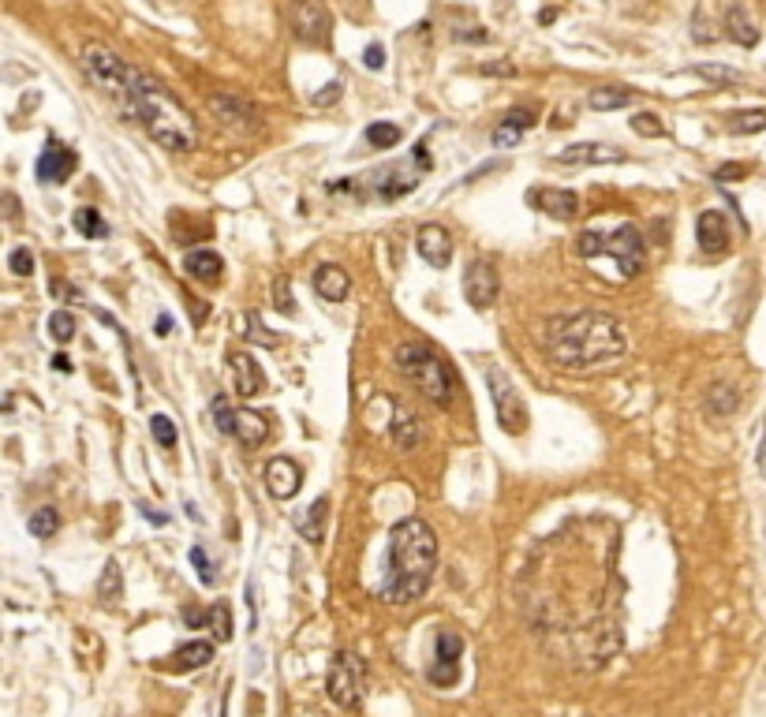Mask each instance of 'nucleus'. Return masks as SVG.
<instances>
[{
    "label": "nucleus",
    "mask_w": 766,
    "mask_h": 717,
    "mask_svg": "<svg viewBox=\"0 0 766 717\" xmlns=\"http://www.w3.org/2000/svg\"><path fill=\"white\" fill-rule=\"evenodd\" d=\"M367 142L374 146V150H393V146L400 142V127L397 124H370Z\"/></svg>",
    "instance_id": "obj_35"
},
{
    "label": "nucleus",
    "mask_w": 766,
    "mask_h": 717,
    "mask_svg": "<svg viewBox=\"0 0 766 717\" xmlns=\"http://www.w3.org/2000/svg\"><path fill=\"white\" fill-rule=\"evenodd\" d=\"M636 98H639L636 90H621V86H598V90H591L587 105H591L595 113H613V109H628V105H632Z\"/></svg>",
    "instance_id": "obj_24"
},
{
    "label": "nucleus",
    "mask_w": 766,
    "mask_h": 717,
    "mask_svg": "<svg viewBox=\"0 0 766 717\" xmlns=\"http://www.w3.org/2000/svg\"><path fill=\"white\" fill-rule=\"evenodd\" d=\"M740 404V393L733 389V385H710L707 396H703V408H707V415H718V419H729L733 411H737Z\"/></svg>",
    "instance_id": "obj_27"
},
{
    "label": "nucleus",
    "mask_w": 766,
    "mask_h": 717,
    "mask_svg": "<svg viewBox=\"0 0 766 717\" xmlns=\"http://www.w3.org/2000/svg\"><path fill=\"white\" fill-rule=\"evenodd\" d=\"M763 127H766V113H763V109H752V113H737V116H733L729 131H733V135H755V131H763Z\"/></svg>",
    "instance_id": "obj_36"
},
{
    "label": "nucleus",
    "mask_w": 766,
    "mask_h": 717,
    "mask_svg": "<svg viewBox=\"0 0 766 717\" xmlns=\"http://www.w3.org/2000/svg\"><path fill=\"white\" fill-rule=\"evenodd\" d=\"M53 296H64V303H79V299H83V292H79V288H75V284H68V281H60V277H57V281H53Z\"/></svg>",
    "instance_id": "obj_45"
},
{
    "label": "nucleus",
    "mask_w": 766,
    "mask_h": 717,
    "mask_svg": "<svg viewBox=\"0 0 766 717\" xmlns=\"http://www.w3.org/2000/svg\"><path fill=\"white\" fill-rule=\"evenodd\" d=\"M348 4H363V0H348Z\"/></svg>",
    "instance_id": "obj_56"
},
{
    "label": "nucleus",
    "mask_w": 766,
    "mask_h": 717,
    "mask_svg": "<svg viewBox=\"0 0 766 717\" xmlns=\"http://www.w3.org/2000/svg\"><path fill=\"white\" fill-rule=\"evenodd\" d=\"M326 695L341 710H352V706L363 703V695H367V661L352 654V650H341L337 658L329 661Z\"/></svg>",
    "instance_id": "obj_7"
},
{
    "label": "nucleus",
    "mask_w": 766,
    "mask_h": 717,
    "mask_svg": "<svg viewBox=\"0 0 766 717\" xmlns=\"http://www.w3.org/2000/svg\"><path fill=\"white\" fill-rule=\"evenodd\" d=\"M699 247L707 254H725L729 243H733V232H729V217L722 210H707L699 213V225H696Z\"/></svg>",
    "instance_id": "obj_18"
},
{
    "label": "nucleus",
    "mask_w": 766,
    "mask_h": 717,
    "mask_svg": "<svg viewBox=\"0 0 766 717\" xmlns=\"http://www.w3.org/2000/svg\"><path fill=\"white\" fill-rule=\"evenodd\" d=\"M53 370H60V374H71V359L64 352L53 355Z\"/></svg>",
    "instance_id": "obj_51"
},
{
    "label": "nucleus",
    "mask_w": 766,
    "mask_h": 717,
    "mask_svg": "<svg viewBox=\"0 0 766 717\" xmlns=\"http://www.w3.org/2000/svg\"><path fill=\"white\" fill-rule=\"evenodd\" d=\"M740 176H748L744 165H722V169L714 172V180H722V183H733V180H740Z\"/></svg>",
    "instance_id": "obj_47"
},
{
    "label": "nucleus",
    "mask_w": 766,
    "mask_h": 717,
    "mask_svg": "<svg viewBox=\"0 0 766 717\" xmlns=\"http://www.w3.org/2000/svg\"><path fill=\"white\" fill-rule=\"evenodd\" d=\"M71 225H75V232L86 236V239H105L109 236V225H105L101 210H94V206H79L75 217H71Z\"/></svg>",
    "instance_id": "obj_28"
},
{
    "label": "nucleus",
    "mask_w": 766,
    "mask_h": 717,
    "mask_svg": "<svg viewBox=\"0 0 766 717\" xmlns=\"http://www.w3.org/2000/svg\"><path fill=\"white\" fill-rule=\"evenodd\" d=\"M363 64H367L370 71L382 68V64H385V60H382V45H370L367 53H363Z\"/></svg>",
    "instance_id": "obj_48"
},
{
    "label": "nucleus",
    "mask_w": 766,
    "mask_h": 717,
    "mask_svg": "<svg viewBox=\"0 0 766 717\" xmlns=\"http://www.w3.org/2000/svg\"><path fill=\"white\" fill-rule=\"evenodd\" d=\"M397 370L408 381L419 385V393L430 396L438 408H453L456 389H453V374L430 344H419V340H408L397 348Z\"/></svg>",
    "instance_id": "obj_4"
},
{
    "label": "nucleus",
    "mask_w": 766,
    "mask_h": 717,
    "mask_svg": "<svg viewBox=\"0 0 766 717\" xmlns=\"http://www.w3.org/2000/svg\"><path fill=\"white\" fill-rule=\"evenodd\" d=\"M210 411H213V426L221 430V434H228L232 437V430H236V408L228 404V396H213L210 400Z\"/></svg>",
    "instance_id": "obj_34"
},
{
    "label": "nucleus",
    "mask_w": 766,
    "mask_h": 717,
    "mask_svg": "<svg viewBox=\"0 0 766 717\" xmlns=\"http://www.w3.org/2000/svg\"><path fill=\"white\" fill-rule=\"evenodd\" d=\"M326 94H314V105H337L341 101V90L344 86L341 83H329V86H322Z\"/></svg>",
    "instance_id": "obj_46"
},
{
    "label": "nucleus",
    "mask_w": 766,
    "mask_h": 717,
    "mask_svg": "<svg viewBox=\"0 0 766 717\" xmlns=\"http://www.w3.org/2000/svg\"><path fill=\"white\" fill-rule=\"evenodd\" d=\"M124 591V579H120V564L109 561L105 564V572H101V583H98V598L101 602H116Z\"/></svg>",
    "instance_id": "obj_33"
},
{
    "label": "nucleus",
    "mask_w": 766,
    "mask_h": 717,
    "mask_svg": "<svg viewBox=\"0 0 766 717\" xmlns=\"http://www.w3.org/2000/svg\"><path fill=\"white\" fill-rule=\"evenodd\" d=\"M725 30H729V38L737 45H744V49L759 45V30H755V23L748 19V12H744L740 4H733V8L725 12Z\"/></svg>",
    "instance_id": "obj_26"
},
{
    "label": "nucleus",
    "mask_w": 766,
    "mask_h": 717,
    "mask_svg": "<svg viewBox=\"0 0 766 717\" xmlns=\"http://www.w3.org/2000/svg\"><path fill=\"white\" fill-rule=\"evenodd\" d=\"M632 131H636V135H643V139H662V135H666V127H662V120H658L654 113L632 116Z\"/></svg>",
    "instance_id": "obj_39"
},
{
    "label": "nucleus",
    "mask_w": 766,
    "mask_h": 717,
    "mask_svg": "<svg viewBox=\"0 0 766 717\" xmlns=\"http://www.w3.org/2000/svg\"><path fill=\"white\" fill-rule=\"evenodd\" d=\"M542 348L568 374H595L625 359L628 333L625 322L606 310H572L542 325Z\"/></svg>",
    "instance_id": "obj_1"
},
{
    "label": "nucleus",
    "mask_w": 766,
    "mask_h": 717,
    "mask_svg": "<svg viewBox=\"0 0 766 717\" xmlns=\"http://www.w3.org/2000/svg\"><path fill=\"white\" fill-rule=\"evenodd\" d=\"M75 169H79V157H75V150L64 146L60 139H49L45 142V150L38 154L34 176H38L42 183H64Z\"/></svg>",
    "instance_id": "obj_12"
},
{
    "label": "nucleus",
    "mask_w": 766,
    "mask_h": 717,
    "mask_svg": "<svg viewBox=\"0 0 766 717\" xmlns=\"http://www.w3.org/2000/svg\"><path fill=\"white\" fill-rule=\"evenodd\" d=\"M483 75H516L512 64H483Z\"/></svg>",
    "instance_id": "obj_50"
},
{
    "label": "nucleus",
    "mask_w": 766,
    "mask_h": 717,
    "mask_svg": "<svg viewBox=\"0 0 766 717\" xmlns=\"http://www.w3.org/2000/svg\"><path fill=\"white\" fill-rule=\"evenodd\" d=\"M210 617H213V635H217V643H228V639H232V617H228V605L217 602Z\"/></svg>",
    "instance_id": "obj_40"
},
{
    "label": "nucleus",
    "mask_w": 766,
    "mask_h": 717,
    "mask_svg": "<svg viewBox=\"0 0 766 717\" xmlns=\"http://www.w3.org/2000/svg\"><path fill=\"white\" fill-rule=\"evenodd\" d=\"M154 333H157V337H169V333H172V318H169V314H161V318H157Z\"/></svg>",
    "instance_id": "obj_52"
},
{
    "label": "nucleus",
    "mask_w": 766,
    "mask_h": 717,
    "mask_svg": "<svg viewBox=\"0 0 766 717\" xmlns=\"http://www.w3.org/2000/svg\"><path fill=\"white\" fill-rule=\"evenodd\" d=\"M210 661H213V643L195 639V643H187V647H180L176 654H172L169 669H176V673H191V669H202V665H210Z\"/></svg>",
    "instance_id": "obj_25"
},
{
    "label": "nucleus",
    "mask_w": 766,
    "mask_h": 717,
    "mask_svg": "<svg viewBox=\"0 0 766 717\" xmlns=\"http://www.w3.org/2000/svg\"><path fill=\"white\" fill-rule=\"evenodd\" d=\"M303 486V471H299L296 460H288V456H273L270 464H266V490L270 497L277 501H292Z\"/></svg>",
    "instance_id": "obj_15"
},
{
    "label": "nucleus",
    "mask_w": 766,
    "mask_h": 717,
    "mask_svg": "<svg viewBox=\"0 0 766 717\" xmlns=\"http://www.w3.org/2000/svg\"><path fill=\"white\" fill-rule=\"evenodd\" d=\"M273 307L281 310V314H288V318L296 314L292 299H288V277H277V281H273Z\"/></svg>",
    "instance_id": "obj_44"
},
{
    "label": "nucleus",
    "mask_w": 766,
    "mask_h": 717,
    "mask_svg": "<svg viewBox=\"0 0 766 717\" xmlns=\"http://www.w3.org/2000/svg\"><path fill=\"white\" fill-rule=\"evenodd\" d=\"M4 206H8L4 213H8V217L15 221V217H19V202H15V195H4Z\"/></svg>",
    "instance_id": "obj_53"
},
{
    "label": "nucleus",
    "mask_w": 766,
    "mask_h": 717,
    "mask_svg": "<svg viewBox=\"0 0 766 717\" xmlns=\"http://www.w3.org/2000/svg\"><path fill=\"white\" fill-rule=\"evenodd\" d=\"M486 385H490V396H494V408H497L501 426H505L509 434H524L527 404H524V396H520V389H516V381H512L501 366H486Z\"/></svg>",
    "instance_id": "obj_8"
},
{
    "label": "nucleus",
    "mask_w": 766,
    "mask_h": 717,
    "mask_svg": "<svg viewBox=\"0 0 766 717\" xmlns=\"http://www.w3.org/2000/svg\"><path fill=\"white\" fill-rule=\"evenodd\" d=\"M232 437L240 441L243 449H262L266 437H270V422L262 419L258 411L236 408V430H232Z\"/></svg>",
    "instance_id": "obj_22"
},
{
    "label": "nucleus",
    "mask_w": 766,
    "mask_h": 717,
    "mask_svg": "<svg viewBox=\"0 0 766 717\" xmlns=\"http://www.w3.org/2000/svg\"><path fill=\"white\" fill-rule=\"evenodd\" d=\"M326 516H329V497H318L311 508H303L296 516V531L311 546H322V538H326Z\"/></svg>",
    "instance_id": "obj_23"
},
{
    "label": "nucleus",
    "mask_w": 766,
    "mask_h": 717,
    "mask_svg": "<svg viewBox=\"0 0 766 717\" xmlns=\"http://www.w3.org/2000/svg\"><path fill=\"white\" fill-rule=\"evenodd\" d=\"M49 337L57 340V344H68L75 337V318H71L68 310H57L53 318H49Z\"/></svg>",
    "instance_id": "obj_38"
},
{
    "label": "nucleus",
    "mask_w": 766,
    "mask_h": 717,
    "mask_svg": "<svg viewBox=\"0 0 766 717\" xmlns=\"http://www.w3.org/2000/svg\"><path fill=\"white\" fill-rule=\"evenodd\" d=\"M191 561H195V568H199L202 583H206V587H213V583H217V572H213V561L206 557V549H202V546L191 549Z\"/></svg>",
    "instance_id": "obj_42"
},
{
    "label": "nucleus",
    "mask_w": 766,
    "mask_h": 717,
    "mask_svg": "<svg viewBox=\"0 0 766 717\" xmlns=\"http://www.w3.org/2000/svg\"><path fill=\"white\" fill-rule=\"evenodd\" d=\"M292 34H296V42L303 45H326L329 34H333V15L322 0H292Z\"/></svg>",
    "instance_id": "obj_10"
},
{
    "label": "nucleus",
    "mask_w": 766,
    "mask_h": 717,
    "mask_svg": "<svg viewBox=\"0 0 766 717\" xmlns=\"http://www.w3.org/2000/svg\"><path fill=\"white\" fill-rule=\"evenodd\" d=\"M311 284H314V292H318V299H326V303H344L348 292H352V277H348L341 266H333V262L314 269Z\"/></svg>",
    "instance_id": "obj_21"
},
{
    "label": "nucleus",
    "mask_w": 766,
    "mask_h": 717,
    "mask_svg": "<svg viewBox=\"0 0 766 717\" xmlns=\"http://www.w3.org/2000/svg\"><path fill=\"white\" fill-rule=\"evenodd\" d=\"M210 109L217 113V120L225 127H232V131H258V127H262V113H258L247 98H240V94H217V98L210 101Z\"/></svg>",
    "instance_id": "obj_13"
},
{
    "label": "nucleus",
    "mask_w": 766,
    "mask_h": 717,
    "mask_svg": "<svg viewBox=\"0 0 766 717\" xmlns=\"http://www.w3.org/2000/svg\"><path fill=\"white\" fill-rule=\"evenodd\" d=\"M576 251L583 258H598V254H610L617 262V273L621 277H636L643 269V258H647V247H643V236H639L636 225H621L613 236H602V232H580L576 236Z\"/></svg>",
    "instance_id": "obj_5"
},
{
    "label": "nucleus",
    "mask_w": 766,
    "mask_h": 717,
    "mask_svg": "<svg viewBox=\"0 0 766 717\" xmlns=\"http://www.w3.org/2000/svg\"><path fill=\"white\" fill-rule=\"evenodd\" d=\"M460 658H464V635L456 632V628H441L434 635V661H430V684H438V688H453L456 680H460Z\"/></svg>",
    "instance_id": "obj_9"
},
{
    "label": "nucleus",
    "mask_w": 766,
    "mask_h": 717,
    "mask_svg": "<svg viewBox=\"0 0 766 717\" xmlns=\"http://www.w3.org/2000/svg\"><path fill=\"white\" fill-rule=\"evenodd\" d=\"M419 437H423L419 419H412L408 411H400L397 419H393V441H397L400 449H415V445H419Z\"/></svg>",
    "instance_id": "obj_31"
},
{
    "label": "nucleus",
    "mask_w": 766,
    "mask_h": 717,
    "mask_svg": "<svg viewBox=\"0 0 766 717\" xmlns=\"http://www.w3.org/2000/svg\"><path fill=\"white\" fill-rule=\"evenodd\" d=\"M150 434L161 449H172L176 445V426H172L169 415H150Z\"/></svg>",
    "instance_id": "obj_37"
},
{
    "label": "nucleus",
    "mask_w": 766,
    "mask_h": 717,
    "mask_svg": "<svg viewBox=\"0 0 766 717\" xmlns=\"http://www.w3.org/2000/svg\"><path fill=\"white\" fill-rule=\"evenodd\" d=\"M692 71H696L699 79H707V83H714V86H737V83H744V75H740L737 68H722V64H696Z\"/></svg>",
    "instance_id": "obj_32"
},
{
    "label": "nucleus",
    "mask_w": 766,
    "mask_h": 717,
    "mask_svg": "<svg viewBox=\"0 0 766 717\" xmlns=\"http://www.w3.org/2000/svg\"><path fill=\"white\" fill-rule=\"evenodd\" d=\"M243 325H247L243 337L251 340V344H258V348H281V337L262 325V314H258V310H247V314H243Z\"/></svg>",
    "instance_id": "obj_29"
},
{
    "label": "nucleus",
    "mask_w": 766,
    "mask_h": 717,
    "mask_svg": "<svg viewBox=\"0 0 766 717\" xmlns=\"http://www.w3.org/2000/svg\"><path fill=\"white\" fill-rule=\"evenodd\" d=\"M27 527H30V535H34V538H53L60 531V512L53 505L34 508V512H30V520H27Z\"/></svg>",
    "instance_id": "obj_30"
},
{
    "label": "nucleus",
    "mask_w": 766,
    "mask_h": 717,
    "mask_svg": "<svg viewBox=\"0 0 766 717\" xmlns=\"http://www.w3.org/2000/svg\"><path fill=\"white\" fill-rule=\"evenodd\" d=\"M142 516H146L150 523H157V527H161V523H169V516H161V512H150V508H142Z\"/></svg>",
    "instance_id": "obj_54"
},
{
    "label": "nucleus",
    "mask_w": 766,
    "mask_h": 717,
    "mask_svg": "<svg viewBox=\"0 0 766 717\" xmlns=\"http://www.w3.org/2000/svg\"><path fill=\"white\" fill-rule=\"evenodd\" d=\"M247 609H251V632L258 624V598H255V583H247Z\"/></svg>",
    "instance_id": "obj_49"
},
{
    "label": "nucleus",
    "mask_w": 766,
    "mask_h": 717,
    "mask_svg": "<svg viewBox=\"0 0 766 717\" xmlns=\"http://www.w3.org/2000/svg\"><path fill=\"white\" fill-rule=\"evenodd\" d=\"M497 288H501V281H497V269L490 266L486 258L468 262V269H464V299H468L471 307L490 310L494 307V299H497Z\"/></svg>",
    "instance_id": "obj_11"
},
{
    "label": "nucleus",
    "mask_w": 766,
    "mask_h": 717,
    "mask_svg": "<svg viewBox=\"0 0 766 717\" xmlns=\"http://www.w3.org/2000/svg\"><path fill=\"white\" fill-rule=\"evenodd\" d=\"M531 202L539 206L542 213H550L554 221H572L576 213H580V195L576 191H561V187H539V191H531Z\"/></svg>",
    "instance_id": "obj_20"
},
{
    "label": "nucleus",
    "mask_w": 766,
    "mask_h": 717,
    "mask_svg": "<svg viewBox=\"0 0 766 717\" xmlns=\"http://www.w3.org/2000/svg\"><path fill=\"white\" fill-rule=\"evenodd\" d=\"M8 266H12L15 277H30V273H34V254H30V247H15Z\"/></svg>",
    "instance_id": "obj_41"
},
{
    "label": "nucleus",
    "mask_w": 766,
    "mask_h": 717,
    "mask_svg": "<svg viewBox=\"0 0 766 717\" xmlns=\"http://www.w3.org/2000/svg\"><path fill=\"white\" fill-rule=\"evenodd\" d=\"M554 19H557V12H554V8H546V12L539 15V23H554Z\"/></svg>",
    "instance_id": "obj_55"
},
{
    "label": "nucleus",
    "mask_w": 766,
    "mask_h": 717,
    "mask_svg": "<svg viewBox=\"0 0 766 717\" xmlns=\"http://www.w3.org/2000/svg\"><path fill=\"white\" fill-rule=\"evenodd\" d=\"M501 124L516 127V131H527V127H535V113H531L527 105H516V109H509V113H505V120H501Z\"/></svg>",
    "instance_id": "obj_43"
},
{
    "label": "nucleus",
    "mask_w": 766,
    "mask_h": 717,
    "mask_svg": "<svg viewBox=\"0 0 766 717\" xmlns=\"http://www.w3.org/2000/svg\"><path fill=\"white\" fill-rule=\"evenodd\" d=\"M83 71L90 75V83L98 86L101 94H109L113 101H120L128 109V75L131 68L116 57L109 45L86 42L83 45Z\"/></svg>",
    "instance_id": "obj_6"
},
{
    "label": "nucleus",
    "mask_w": 766,
    "mask_h": 717,
    "mask_svg": "<svg viewBox=\"0 0 766 717\" xmlns=\"http://www.w3.org/2000/svg\"><path fill=\"white\" fill-rule=\"evenodd\" d=\"M415 251L430 269H449L453 262V236L441 225H423L415 232Z\"/></svg>",
    "instance_id": "obj_14"
},
{
    "label": "nucleus",
    "mask_w": 766,
    "mask_h": 717,
    "mask_svg": "<svg viewBox=\"0 0 766 717\" xmlns=\"http://www.w3.org/2000/svg\"><path fill=\"white\" fill-rule=\"evenodd\" d=\"M184 273L191 281L206 284V288H217V284L225 281V258L210 247H199V251H187L184 258Z\"/></svg>",
    "instance_id": "obj_19"
},
{
    "label": "nucleus",
    "mask_w": 766,
    "mask_h": 717,
    "mask_svg": "<svg viewBox=\"0 0 766 717\" xmlns=\"http://www.w3.org/2000/svg\"><path fill=\"white\" fill-rule=\"evenodd\" d=\"M557 165H621L625 154L617 146H602V142H576L554 157Z\"/></svg>",
    "instance_id": "obj_17"
},
{
    "label": "nucleus",
    "mask_w": 766,
    "mask_h": 717,
    "mask_svg": "<svg viewBox=\"0 0 766 717\" xmlns=\"http://www.w3.org/2000/svg\"><path fill=\"white\" fill-rule=\"evenodd\" d=\"M228 366H232L236 393H240L243 400H255V396L266 393V374H262V366L255 363V355L251 352H232L228 355Z\"/></svg>",
    "instance_id": "obj_16"
},
{
    "label": "nucleus",
    "mask_w": 766,
    "mask_h": 717,
    "mask_svg": "<svg viewBox=\"0 0 766 717\" xmlns=\"http://www.w3.org/2000/svg\"><path fill=\"white\" fill-rule=\"evenodd\" d=\"M124 113L135 116V120L146 127V135H150L157 146L172 150V154H187V150L199 146V124H195V116L187 113V105H180V98H176L161 79H154L150 71L131 68L128 109H124Z\"/></svg>",
    "instance_id": "obj_3"
},
{
    "label": "nucleus",
    "mask_w": 766,
    "mask_h": 717,
    "mask_svg": "<svg viewBox=\"0 0 766 717\" xmlns=\"http://www.w3.org/2000/svg\"><path fill=\"white\" fill-rule=\"evenodd\" d=\"M438 568V538L430 531L426 520H400L389 531V546H385V579L382 598L393 605L419 602L434 579Z\"/></svg>",
    "instance_id": "obj_2"
}]
</instances>
